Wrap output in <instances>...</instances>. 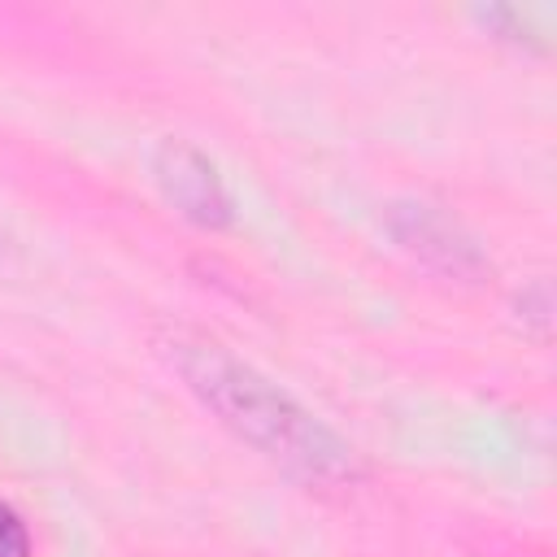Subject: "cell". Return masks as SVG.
Returning <instances> with one entry per match:
<instances>
[{"mask_svg":"<svg viewBox=\"0 0 557 557\" xmlns=\"http://www.w3.org/2000/svg\"><path fill=\"white\" fill-rule=\"evenodd\" d=\"M170 357L187 387L270 461L305 479H344L352 470V453L335 431H326L278 383H270L226 348L205 339H174Z\"/></svg>","mask_w":557,"mask_h":557,"instance_id":"1","label":"cell"},{"mask_svg":"<svg viewBox=\"0 0 557 557\" xmlns=\"http://www.w3.org/2000/svg\"><path fill=\"white\" fill-rule=\"evenodd\" d=\"M152 170H157V183H161L165 200L178 205L187 218H196L205 226H222L231 218V196H226L218 170L196 148H187L178 139H165Z\"/></svg>","mask_w":557,"mask_h":557,"instance_id":"2","label":"cell"},{"mask_svg":"<svg viewBox=\"0 0 557 557\" xmlns=\"http://www.w3.org/2000/svg\"><path fill=\"white\" fill-rule=\"evenodd\" d=\"M392 235L409 252H418L422 261H431V265H440L448 274H479L483 270L479 248L448 218H440L426 205H400V209H392Z\"/></svg>","mask_w":557,"mask_h":557,"instance_id":"3","label":"cell"},{"mask_svg":"<svg viewBox=\"0 0 557 557\" xmlns=\"http://www.w3.org/2000/svg\"><path fill=\"white\" fill-rule=\"evenodd\" d=\"M0 557H30V535L26 522L0 500Z\"/></svg>","mask_w":557,"mask_h":557,"instance_id":"4","label":"cell"}]
</instances>
